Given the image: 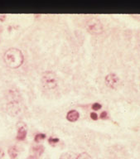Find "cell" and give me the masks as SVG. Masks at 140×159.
<instances>
[{
  "label": "cell",
  "instance_id": "12",
  "mask_svg": "<svg viewBox=\"0 0 140 159\" xmlns=\"http://www.w3.org/2000/svg\"><path fill=\"white\" fill-rule=\"evenodd\" d=\"M58 142H59V138H49V143L52 145H55Z\"/></svg>",
  "mask_w": 140,
  "mask_h": 159
},
{
  "label": "cell",
  "instance_id": "15",
  "mask_svg": "<svg viewBox=\"0 0 140 159\" xmlns=\"http://www.w3.org/2000/svg\"><path fill=\"white\" fill-rule=\"evenodd\" d=\"M90 118L93 119V120H97L98 119V115H97V114L96 113H91L90 114Z\"/></svg>",
  "mask_w": 140,
  "mask_h": 159
},
{
  "label": "cell",
  "instance_id": "17",
  "mask_svg": "<svg viewBox=\"0 0 140 159\" xmlns=\"http://www.w3.org/2000/svg\"><path fill=\"white\" fill-rule=\"evenodd\" d=\"M27 159H38V158H37V157H36V156H30Z\"/></svg>",
  "mask_w": 140,
  "mask_h": 159
},
{
  "label": "cell",
  "instance_id": "4",
  "mask_svg": "<svg viewBox=\"0 0 140 159\" xmlns=\"http://www.w3.org/2000/svg\"><path fill=\"white\" fill-rule=\"evenodd\" d=\"M87 31L91 34H100L103 32V26L99 23H94L87 27Z\"/></svg>",
  "mask_w": 140,
  "mask_h": 159
},
{
  "label": "cell",
  "instance_id": "3",
  "mask_svg": "<svg viewBox=\"0 0 140 159\" xmlns=\"http://www.w3.org/2000/svg\"><path fill=\"white\" fill-rule=\"evenodd\" d=\"M120 83V79L114 73H110L105 77V84L108 87L111 89H116Z\"/></svg>",
  "mask_w": 140,
  "mask_h": 159
},
{
  "label": "cell",
  "instance_id": "2",
  "mask_svg": "<svg viewBox=\"0 0 140 159\" xmlns=\"http://www.w3.org/2000/svg\"><path fill=\"white\" fill-rule=\"evenodd\" d=\"M42 84L46 89H53L57 86V78L52 71L44 72L42 77Z\"/></svg>",
  "mask_w": 140,
  "mask_h": 159
},
{
  "label": "cell",
  "instance_id": "5",
  "mask_svg": "<svg viewBox=\"0 0 140 159\" xmlns=\"http://www.w3.org/2000/svg\"><path fill=\"white\" fill-rule=\"evenodd\" d=\"M79 118L80 114L78 113V111H76L75 109H72V110L69 111L66 115V119L70 122H76L79 119Z\"/></svg>",
  "mask_w": 140,
  "mask_h": 159
},
{
  "label": "cell",
  "instance_id": "7",
  "mask_svg": "<svg viewBox=\"0 0 140 159\" xmlns=\"http://www.w3.org/2000/svg\"><path fill=\"white\" fill-rule=\"evenodd\" d=\"M9 154L12 159L16 158L18 156V149L16 148V147L13 146L10 148H9Z\"/></svg>",
  "mask_w": 140,
  "mask_h": 159
},
{
  "label": "cell",
  "instance_id": "8",
  "mask_svg": "<svg viewBox=\"0 0 140 159\" xmlns=\"http://www.w3.org/2000/svg\"><path fill=\"white\" fill-rule=\"evenodd\" d=\"M33 152H35L37 156H41L44 152V148L43 146L42 145H36L35 147H33Z\"/></svg>",
  "mask_w": 140,
  "mask_h": 159
},
{
  "label": "cell",
  "instance_id": "14",
  "mask_svg": "<svg viewBox=\"0 0 140 159\" xmlns=\"http://www.w3.org/2000/svg\"><path fill=\"white\" fill-rule=\"evenodd\" d=\"M100 119H107L108 118V113L106 112V111H104V112H102L101 114H100Z\"/></svg>",
  "mask_w": 140,
  "mask_h": 159
},
{
  "label": "cell",
  "instance_id": "11",
  "mask_svg": "<svg viewBox=\"0 0 140 159\" xmlns=\"http://www.w3.org/2000/svg\"><path fill=\"white\" fill-rule=\"evenodd\" d=\"M59 159H76L74 158V156L70 153H68V152H65L61 155Z\"/></svg>",
  "mask_w": 140,
  "mask_h": 159
},
{
  "label": "cell",
  "instance_id": "9",
  "mask_svg": "<svg viewBox=\"0 0 140 159\" xmlns=\"http://www.w3.org/2000/svg\"><path fill=\"white\" fill-rule=\"evenodd\" d=\"M76 159H93L92 158V157L90 155V154H88L87 152H81L80 154H79L78 156H77V158Z\"/></svg>",
  "mask_w": 140,
  "mask_h": 159
},
{
  "label": "cell",
  "instance_id": "10",
  "mask_svg": "<svg viewBox=\"0 0 140 159\" xmlns=\"http://www.w3.org/2000/svg\"><path fill=\"white\" fill-rule=\"evenodd\" d=\"M45 138H46V134H44V133H37L34 138L35 142H41Z\"/></svg>",
  "mask_w": 140,
  "mask_h": 159
},
{
  "label": "cell",
  "instance_id": "16",
  "mask_svg": "<svg viewBox=\"0 0 140 159\" xmlns=\"http://www.w3.org/2000/svg\"><path fill=\"white\" fill-rule=\"evenodd\" d=\"M3 156H4V153H3V151L0 149V158H3Z\"/></svg>",
  "mask_w": 140,
  "mask_h": 159
},
{
  "label": "cell",
  "instance_id": "13",
  "mask_svg": "<svg viewBox=\"0 0 140 159\" xmlns=\"http://www.w3.org/2000/svg\"><path fill=\"white\" fill-rule=\"evenodd\" d=\"M101 107L102 105H100V104H99V103H95V104H93L92 105V109H94V110H99V109H101Z\"/></svg>",
  "mask_w": 140,
  "mask_h": 159
},
{
  "label": "cell",
  "instance_id": "1",
  "mask_svg": "<svg viewBox=\"0 0 140 159\" xmlns=\"http://www.w3.org/2000/svg\"><path fill=\"white\" fill-rule=\"evenodd\" d=\"M4 62L9 68L16 69L23 65L24 56L23 52L17 48H10L4 53Z\"/></svg>",
  "mask_w": 140,
  "mask_h": 159
},
{
  "label": "cell",
  "instance_id": "6",
  "mask_svg": "<svg viewBox=\"0 0 140 159\" xmlns=\"http://www.w3.org/2000/svg\"><path fill=\"white\" fill-rule=\"evenodd\" d=\"M27 130L24 127H20L18 129V134H17V139L19 141H23L26 138Z\"/></svg>",
  "mask_w": 140,
  "mask_h": 159
}]
</instances>
